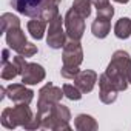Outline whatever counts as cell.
<instances>
[{"mask_svg":"<svg viewBox=\"0 0 131 131\" xmlns=\"http://www.w3.org/2000/svg\"><path fill=\"white\" fill-rule=\"evenodd\" d=\"M74 128L79 131H96L99 128L96 119L88 114H79L74 119Z\"/></svg>","mask_w":131,"mask_h":131,"instance_id":"9a60e30c","label":"cell"},{"mask_svg":"<svg viewBox=\"0 0 131 131\" xmlns=\"http://www.w3.org/2000/svg\"><path fill=\"white\" fill-rule=\"evenodd\" d=\"M63 23H65V17H62L60 14H57L48 23L46 43L52 49H62L65 46V43H67V32L63 31V26H62Z\"/></svg>","mask_w":131,"mask_h":131,"instance_id":"5b68a950","label":"cell"},{"mask_svg":"<svg viewBox=\"0 0 131 131\" xmlns=\"http://www.w3.org/2000/svg\"><path fill=\"white\" fill-rule=\"evenodd\" d=\"M117 93L119 90L116 88V85L110 80V77L103 73L99 76V97L103 103L110 105L113 102H116L117 99Z\"/></svg>","mask_w":131,"mask_h":131,"instance_id":"8fae6325","label":"cell"},{"mask_svg":"<svg viewBox=\"0 0 131 131\" xmlns=\"http://www.w3.org/2000/svg\"><path fill=\"white\" fill-rule=\"evenodd\" d=\"M110 29H111V22L108 17H103V16H97L91 25V32L97 39H105L110 34Z\"/></svg>","mask_w":131,"mask_h":131,"instance_id":"5bb4252c","label":"cell"},{"mask_svg":"<svg viewBox=\"0 0 131 131\" xmlns=\"http://www.w3.org/2000/svg\"><path fill=\"white\" fill-rule=\"evenodd\" d=\"M80 73V70H79V67H65V65H62V70H60V74H62V77H65V79H76V76Z\"/></svg>","mask_w":131,"mask_h":131,"instance_id":"603a6c76","label":"cell"},{"mask_svg":"<svg viewBox=\"0 0 131 131\" xmlns=\"http://www.w3.org/2000/svg\"><path fill=\"white\" fill-rule=\"evenodd\" d=\"M93 5L97 9V16H103L108 19L114 16V8L111 6L110 0H93Z\"/></svg>","mask_w":131,"mask_h":131,"instance_id":"ffe728a7","label":"cell"},{"mask_svg":"<svg viewBox=\"0 0 131 131\" xmlns=\"http://www.w3.org/2000/svg\"><path fill=\"white\" fill-rule=\"evenodd\" d=\"M37 52H39L37 46H36L34 43H29V42H28V43H26V46H25L19 54H20V56H23V57H32V56H34V54H37Z\"/></svg>","mask_w":131,"mask_h":131,"instance_id":"cb8c5ba5","label":"cell"},{"mask_svg":"<svg viewBox=\"0 0 131 131\" xmlns=\"http://www.w3.org/2000/svg\"><path fill=\"white\" fill-rule=\"evenodd\" d=\"M5 94L9 100H13L14 103H31V100L34 99V91L26 88V85L22 83H11L9 86H6Z\"/></svg>","mask_w":131,"mask_h":131,"instance_id":"9c48e42d","label":"cell"},{"mask_svg":"<svg viewBox=\"0 0 131 131\" xmlns=\"http://www.w3.org/2000/svg\"><path fill=\"white\" fill-rule=\"evenodd\" d=\"M105 74L116 85L119 91H125L128 86V77L131 74V57L126 51L119 49L113 54L111 62L105 70Z\"/></svg>","mask_w":131,"mask_h":131,"instance_id":"6da1fadb","label":"cell"},{"mask_svg":"<svg viewBox=\"0 0 131 131\" xmlns=\"http://www.w3.org/2000/svg\"><path fill=\"white\" fill-rule=\"evenodd\" d=\"M128 83H131V74H129V77H128Z\"/></svg>","mask_w":131,"mask_h":131,"instance_id":"4316f807","label":"cell"},{"mask_svg":"<svg viewBox=\"0 0 131 131\" xmlns=\"http://www.w3.org/2000/svg\"><path fill=\"white\" fill-rule=\"evenodd\" d=\"M5 34H6V43H8L9 49H14L17 54H19V52L26 46V43H28L26 36H25V32H23V29H22L20 26H16V28L8 29Z\"/></svg>","mask_w":131,"mask_h":131,"instance_id":"7c38bea8","label":"cell"},{"mask_svg":"<svg viewBox=\"0 0 131 131\" xmlns=\"http://www.w3.org/2000/svg\"><path fill=\"white\" fill-rule=\"evenodd\" d=\"M20 76H22V82L25 85H37L46 77V73H45V68L42 65L34 63V62H28Z\"/></svg>","mask_w":131,"mask_h":131,"instance_id":"30bf717a","label":"cell"},{"mask_svg":"<svg viewBox=\"0 0 131 131\" xmlns=\"http://www.w3.org/2000/svg\"><path fill=\"white\" fill-rule=\"evenodd\" d=\"M0 23H2V32H6L8 29L11 28H16V26H20V20L17 16L11 14V13H5L0 17Z\"/></svg>","mask_w":131,"mask_h":131,"instance_id":"44dd1931","label":"cell"},{"mask_svg":"<svg viewBox=\"0 0 131 131\" xmlns=\"http://www.w3.org/2000/svg\"><path fill=\"white\" fill-rule=\"evenodd\" d=\"M63 88H59L52 85L51 82L40 88L39 91V100H37V114H45L49 111L56 103H59L63 97Z\"/></svg>","mask_w":131,"mask_h":131,"instance_id":"277c9868","label":"cell"},{"mask_svg":"<svg viewBox=\"0 0 131 131\" xmlns=\"http://www.w3.org/2000/svg\"><path fill=\"white\" fill-rule=\"evenodd\" d=\"M65 28H67V36L71 40H80L85 32V19L73 8H70L65 16Z\"/></svg>","mask_w":131,"mask_h":131,"instance_id":"8992f818","label":"cell"},{"mask_svg":"<svg viewBox=\"0 0 131 131\" xmlns=\"http://www.w3.org/2000/svg\"><path fill=\"white\" fill-rule=\"evenodd\" d=\"M63 94H65V97H68L70 100H80L82 99V91L76 86V85H70V83H65L63 86Z\"/></svg>","mask_w":131,"mask_h":131,"instance_id":"7402d4cb","label":"cell"},{"mask_svg":"<svg viewBox=\"0 0 131 131\" xmlns=\"http://www.w3.org/2000/svg\"><path fill=\"white\" fill-rule=\"evenodd\" d=\"M20 76V68H19V65L14 62H3L2 63V79L3 80H13L14 77Z\"/></svg>","mask_w":131,"mask_h":131,"instance_id":"ac0fdd59","label":"cell"},{"mask_svg":"<svg viewBox=\"0 0 131 131\" xmlns=\"http://www.w3.org/2000/svg\"><path fill=\"white\" fill-rule=\"evenodd\" d=\"M99 76L96 71L93 70H85V71H80L76 79H74V85L82 91V93H91L96 82H97Z\"/></svg>","mask_w":131,"mask_h":131,"instance_id":"4fadbf2b","label":"cell"},{"mask_svg":"<svg viewBox=\"0 0 131 131\" xmlns=\"http://www.w3.org/2000/svg\"><path fill=\"white\" fill-rule=\"evenodd\" d=\"M46 0H11L13 8L26 17H39L45 8Z\"/></svg>","mask_w":131,"mask_h":131,"instance_id":"ba28073f","label":"cell"},{"mask_svg":"<svg viewBox=\"0 0 131 131\" xmlns=\"http://www.w3.org/2000/svg\"><path fill=\"white\" fill-rule=\"evenodd\" d=\"M114 34L117 39H128L131 36V20L128 17L119 19L114 26Z\"/></svg>","mask_w":131,"mask_h":131,"instance_id":"e0dca14e","label":"cell"},{"mask_svg":"<svg viewBox=\"0 0 131 131\" xmlns=\"http://www.w3.org/2000/svg\"><path fill=\"white\" fill-rule=\"evenodd\" d=\"M114 2H117V3H128L129 0H114Z\"/></svg>","mask_w":131,"mask_h":131,"instance_id":"484cf974","label":"cell"},{"mask_svg":"<svg viewBox=\"0 0 131 131\" xmlns=\"http://www.w3.org/2000/svg\"><path fill=\"white\" fill-rule=\"evenodd\" d=\"M8 60H9V49H3V52H2V63L8 62Z\"/></svg>","mask_w":131,"mask_h":131,"instance_id":"d4e9b609","label":"cell"},{"mask_svg":"<svg viewBox=\"0 0 131 131\" xmlns=\"http://www.w3.org/2000/svg\"><path fill=\"white\" fill-rule=\"evenodd\" d=\"M32 119L34 114L28 103H16V106L5 108L2 111V125L8 129H14L17 126H23L26 129Z\"/></svg>","mask_w":131,"mask_h":131,"instance_id":"3957f363","label":"cell"},{"mask_svg":"<svg viewBox=\"0 0 131 131\" xmlns=\"http://www.w3.org/2000/svg\"><path fill=\"white\" fill-rule=\"evenodd\" d=\"M37 120L40 122V128L52 129V131H70L71 125V111L63 103H56L49 111L45 114H36Z\"/></svg>","mask_w":131,"mask_h":131,"instance_id":"7a4b0ae2","label":"cell"},{"mask_svg":"<svg viewBox=\"0 0 131 131\" xmlns=\"http://www.w3.org/2000/svg\"><path fill=\"white\" fill-rule=\"evenodd\" d=\"M91 5H93V0H74L71 8L77 14H80L83 19H88L91 16Z\"/></svg>","mask_w":131,"mask_h":131,"instance_id":"d6986e66","label":"cell"},{"mask_svg":"<svg viewBox=\"0 0 131 131\" xmlns=\"http://www.w3.org/2000/svg\"><path fill=\"white\" fill-rule=\"evenodd\" d=\"M46 25H48V23H46L45 20H42V19H39V17H34L32 20L28 22L26 28H28V32L31 34L32 39L40 40V39H43V36H45Z\"/></svg>","mask_w":131,"mask_h":131,"instance_id":"2e32d148","label":"cell"},{"mask_svg":"<svg viewBox=\"0 0 131 131\" xmlns=\"http://www.w3.org/2000/svg\"><path fill=\"white\" fill-rule=\"evenodd\" d=\"M63 65L65 67H79L83 62V49L80 40H68L63 46Z\"/></svg>","mask_w":131,"mask_h":131,"instance_id":"52a82bcc","label":"cell"}]
</instances>
